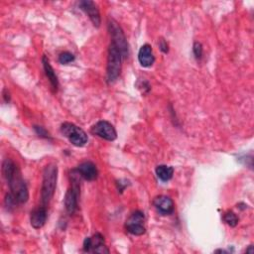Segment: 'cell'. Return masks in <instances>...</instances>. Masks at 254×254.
Wrapping results in <instances>:
<instances>
[{
    "instance_id": "obj_1",
    "label": "cell",
    "mask_w": 254,
    "mask_h": 254,
    "mask_svg": "<svg viewBox=\"0 0 254 254\" xmlns=\"http://www.w3.org/2000/svg\"><path fill=\"white\" fill-rule=\"evenodd\" d=\"M58 180V167L54 163L48 164L43 171L41 200L43 205H48L54 196Z\"/></svg>"
},
{
    "instance_id": "obj_2",
    "label": "cell",
    "mask_w": 254,
    "mask_h": 254,
    "mask_svg": "<svg viewBox=\"0 0 254 254\" xmlns=\"http://www.w3.org/2000/svg\"><path fill=\"white\" fill-rule=\"evenodd\" d=\"M4 178L7 181L11 193L13 194L17 202L25 203L29 198V191L18 167H16L10 174L6 175Z\"/></svg>"
},
{
    "instance_id": "obj_3",
    "label": "cell",
    "mask_w": 254,
    "mask_h": 254,
    "mask_svg": "<svg viewBox=\"0 0 254 254\" xmlns=\"http://www.w3.org/2000/svg\"><path fill=\"white\" fill-rule=\"evenodd\" d=\"M122 59L123 56L119 49L111 42L108 48V57H107V82L112 83L114 82L121 72L122 66Z\"/></svg>"
},
{
    "instance_id": "obj_4",
    "label": "cell",
    "mask_w": 254,
    "mask_h": 254,
    "mask_svg": "<svg viewBox=\"0 0 254 254\" xmlns=\"http://www.w3.org/2000/svg\"><path fill=\"white\" fill-rule=\"evenodd\" d=\"M62 134L68 139V141L76 147H83L87 141V134L78 126L70 122H64L61 126Z\"/></svg>"
},
{
    "instance_id": "obj_5",
    "label": "cell",
    "mask_w": 254,
    "mask_h": 254,
    "mask_svg": "<svg viewBox=\"0 0 254 254\" xmlns=\"http://www.w3.org/2000/svg\"><path fill=\"white\" fill-rule=\"evenodd\" d=\"M108 31L111 36V40H112L111 42L119 49V51L123 56V59L128 57L129 49H128V43H127L126 37L124 35L123 30L115 20L113 19L108 20Z\"/></svg>"
},
{
    "instance_id": "obj_6",
    "label": "cell",
    "mask_w": 254,
    "mask_h": 254,
    "mask_svg": "<svg viewBox=\"0 0 254 254\" xmlns=\"http://www.w3.org/2000/svg\"><path fill=\"white\" fill-rule=\"evenodd\" d=\"M126 230L136 236L143 235L146 231L145 228V215L142 211L136 210L130 214L125 222Z\"/></svg>"
},
{
    "instance_id": "obj_7",
    "label": "cell",
    "mask_w": 254,
    "mask_h": 254,
    "mask_svg": "<svg viewBox=\"0 0 254 254\" xmlns=\"http://www.w3.org/2000/svg\"><path fill=\"white\" fill-rule=\"evenodd\" d=\"M83 251L88 253H109V249L104 242V237L100 233H95L84 239Z\"/></svg>"
},
{
    "instance_id": "obj_8",
    "label": "cell",
    "mask_w": 254,
    "mask_h": 254,
    "mask_svg": "<svg viewBox=\"0 0 254 254\" xmlns=\"http://www.w3.org/2000/svg\"><path fill=\"white\" fill-rule=\"evenodd\" d=\"M91 133L107 141H114L117 138V133L114 126L105 120H100L91 128Z\"/></svg>"
},
{
    "instance_id": "obj_9",
    "label": "cell",
    "mask_w": 254,
    "mask_h": 254,
    "mask_svg": "<svg viewBox=\"0 0 254 254\" xmlns=\"http://www.w3.org/2000/svg\"><path fill=\"white\" fill-rule=\"evenodd\" d=\"M78 5L80 9L88 16L92 24L96 28H98L101 24V18H100V13L96 4L90 0H83V1H80Z\"/></svg>"
},
{
    "instance_id": "obj_10",
    "label": "cell",
    "mask_w": 254,
    "mask_h": 254,
    "mask_svg": "<svg viewBox=\"0 0 254 254\" xmlns=\"http://www.w3.org/2000/svg\"><path fill=\"white\" fill-rule=\"evenodd\" d=\"M153 205L158 212L168 215L174 212V201L167 195H158L153 199Z\"/></svg>"
},
{
    "instance_id": "obj_11",
    "label": "cell",
    "mask_w": 254,
    "mask_h": 254,
    "mask_svg": "<svg viewBox=\"0 0 254 254\" xmlns=\"http://www.w3.org/2000/svg\"><path fill=\"white\" fill-rule=\"evenodd\" d=\"M75 170L77 171L81 179L85 181H94L98 176V171L96 166L89 161H85L79 164Z\"/></svg>"
},
{
    "instance_id": "obj_12",
    "label": "cell",
    "mask_w": 254,
    "mask_h": 254,
    "mask_svg": "<svg viewBox=\"0 0 254 254\" xmlns=\"http://www.w3.org/2000/svg\"><path fill=\"white\" fill-rule=\"evenodd\" d=\"M47 216H48V213L45 205L35 208L33 211H31V215H30V222L32 227L35 229L42 228L47 221Z\"/></svg>"
},
{
    "instance_id": "obj_13",
    "label": "cell",
    "mask_w": 254,
    "mask_h": 254,
    "mask_svg": "<svg viewBox=\"0 0 254 254\" xmlns=\"http://www.w3.org/2000/svg\"><path fill=\"white\" fill-rule=\"evenodd\" d=\"M138 61L144 67H150L154 64L155 57L152 47L149 44H145L140 48L138 53Z\"/></svg>"
},
{
    "instance_id": "obj_14",
    "label": "cell",
    "mask_w": 254,
    "mask_h": 254,
    "mask_svg": "<svg viewBox=\"0 0 254 254\" xmlns=\"http://www.w3.org/2000/svg\"><path fill=\"white\" fill-rule=\"evenodd\" d=\"M42 63H43V66H44V70H45V73L52 85V87L54 88V90L57 91L58 89V86H59V80H58V76L53 68V66L51 65L50 64V61L49 59L46 57V56H43V59H42Z\"/></svg>"
},
{
    "instance_id": "obj_15",
    "label": "cell",
    "mask_w": 254,
    "mask_h": 254,
    "mask_svg": "<svg viewBox=\"0 0 254 254\" xmlns=\"http://www.w3.org/2000/svg\"><path fill=\"white\" fill-rule=\"evenodd\" d=\"M156 175L162 182H168L173 178L174 169L171 166L159 165L156 168Z\"/></svg>"
},
{
    "instance_id": "obj_16",
    "label": "cell",
    "mask_w": 254,
    "mask_h": 254,
    "mask_svg": "<svg viewBox=\"0 0 254 254\" xmlns=\"http://www.w3.org/2000/svg\"><path fill=\"white\" fill-rule=\"evenodd\" d=\"M223 220H224L229 226H231V227H235V226L237 225V223H238V217H237V215H236L233 211H231V210L226 211V212L224 213V215H223Z\"/></svg>"
},
{
    "instance_id": "obj_17",
    "label": "cell",
    "mask_w": 254,
    "mask_h": 254,
    "mask_svg": "<svg viewBox=\"0 0 254 254\" xmlns=\"http://www.w3.org/2000/svg\"><path fill=\"white\" fill-rule=\"evenodd\" d=\"M74 61V56L69 52H63L59 56V62L62 64H67Z\"/></svg>"
},
{
    "instance_id": "obj_18",
    "label": "cell",
    "mask_w": 254,
    "mask_h": 254,
    "mask_svg": "<svg viewBox=\"0 0 254 254\" xmlns=\"http://www.w3.org/2000/svg\"><path fill=\"white\" fill-rule=\"evenodd\" d=\"M192 52H193L194 58L196 60H200L202 58V54H203L202 45L199 42H194L193 46H192Z\"/></svg>"
},
{
    "instance_id": "obj_19",
    "label": "cell",
    "mask_w": 254,
    "mask_h": 254,
    "mask_svg": "<svg viewBox=\"0 0 254 254\" xmlns=\"http://www.w3.org/2000/svg\"><path fill=\"white\" fill-rule=\"evenodd\" d=\"M34 129L36 131V133L40 136V137H44V138H50V134L47 132V130L42 127V126H34Z\"/></svg>"
},
{
    "instance_id": "obj_20",
    "label": "cell",
    "mask_w": 254,
    "mask_h": 254,
    "mask_svg": "<svg viewBox=\"0 0 254 254\" xmlns=\"http://www.w3.org/2000/svg\"><path fill=\"white\" fill-rule=\"evenodd\" d=\"M159 47H160V50H161L163 53H165V54H167V53H168L169 48H168V44H167V42H166L165 40H163V39H161V40H160Z\"/></svg>"
},
{
    "instance_id": "obj_21",
    "label": "cell",
    "mask_w": 254,
    "mask_h": 254,
    "mask_svg": "<svg viewBox=\"0 0 254 254\" xmlns=\"http://www.w3.org/2000/svg\"><path fill=\"white\" fill-rule=\"evenodd\" d=\"M3 97H4V99H5V101H6L7 103L10 101V94H9V92H8L7 89H4V91H3Z\"/></svg>"
},
{
    "instance_id": "obj_22",
    "label": "cell",
    "mask_w": 254,
    "mask_h": 254,
    "mask_svg": "<svg viewBox=\"0 0 254 254\" xmlns=\"http://www.w3.org/2000/svg\"><path fill=\"white\" fill-rule=\"evenodd\" d=\"M246 253H253V246L249 245L248 249H246Z\"/></svg>"
}]
</instances>
